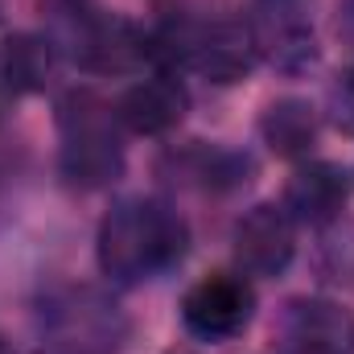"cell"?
<instances>
[{
    "instance_id": "1",
    "label": "cell",
    "mask_w": 354,
    "mask_h": 354,
    "mask_svg": "<svg viewBox=\"0 0 354 354\" xmlns=\"http://www.w3.org/2000/svg\"><path fill=\"white\" fill-rule=\"evenodd\" d=\"M189 231L157 198H120L99 223V268L115 284H140L181 264Z\"/></svg>"
},
{
    "instance_id": "2",
    "label": "cell",
    "mask_w": 354,
    "mask_h": 354,
    "mask_svg": "<svg viewBox=\"0 0 354 354\" xmlns=\"http://www.w3.org/2000/svg\"><path fill=\"white\" fill-rule=\"evenodd\" d=\"M62 174L66 181L99 189L124 169V145L115 132V115L95 95H71L62 103Z\"/></svg>"
},
{
    "instance_id": "3",
    "label": "cell",
    "mask_w": 354,
    "mask_h": 354,
    "mask_svg": "<svg viewBox=\"0 0 354 354\" xmlns=\"http://www.w3.org/2000/svg\"><path fill=\"white\" fill-rule=\"evenodd\" d=\"M252 313H256V292L248 276L235 272H210L198 284H189L181 297V322L202 342H227L243 334Z\"/></svg>"
},
{
    "instance_id": "4",
    "label": "cell",
    "mask_w": 354,
    "mask_h": 354,
    "mask_svg": "<svg viewBox=\"0 0 354 354\" xmlns=\"http://www.w3.org/2000/svg\"><path fill=\"white\" fill-rule=\"evenodd\" d=\"M248 33L256 54L284 75H301L317 62V41L305 0H256Z\"/></svg>"
},
{
    "instance_id": "5",
    "label": "cell",
    "mask_w": 354,
    "mask_h": 354,
    "mask_svg": "<svg viewBox=\"0 0 354 354\" xmlns=\"http://www.w3.org/2000/svg\"><path fill=\"white\" fill-rule=\"evenodd\" d=\"M297 256V223L284 206L260 202L235 223V260L248 276H280Z\"/></svg>"
},
{
    "instance_id": "6",
    "label": "cell",
    "mask_w": 354,
    "mask_h": 354,
    "mask_svg": "<svg viewBox=\"0 0 354 354\" xmlns=\"http://www.w3.org/2000/svg\"><path fill=\"white\" fill-rule=\"evenodd\" d=\"M284 342L292 354H354V317L338 301L301 297L284 309Z\"/></svg>"
},
{
    "instance_id": "7",
    "label": "cell",
    "mask_w": 354,
    "mask_h": 354,
    "mask_svg": "<svg viewBox=\"0 0 354 354\" xmlns=\"http://www.w3.org/2000/svg\"><path fill=\"white\" fill-rule=\"evenodd\" d=\"M351 198V174L334 161H309L284 185V210L301 227H330Z\"/></svg>"
},
{
    "instance_id": "8",
    "label": "cell",
    "mask_w": 354,
    "mask_h": 354,
    "mask_svg": "<svg viewBox=\"0 0 354 354\" xmlns=\"http://www.w3.org/2000/svg\"><path fill=\"white\" fill-rule=\"evenodd\" d=\"M181 62L194 66L198 75H206L210 83H239L252 62H256V46H252V33L235 21H218L210 29H198L189 33L185 29V41H181Z\"/></svg>"
},
{
    "instance_id": "9",
    "label": "cell",
    "mask_w": 354,
    "mask_h": 354,
    "mask_svg": "<svg viewBox=\"0 0 354 354\" xmlns=\"http://www.w3.org/2000/svg\"><path fill=\"white\" fill-rule=\"evenodd\" d=\"M185 107H189V95L174 75H153L120 95L115 120L136 136H165L185 120Z\"/></svg>"
},
{
    "instance_id": "10",
    "label": "cell",
    "mask_w": 354,
    "mask_h": 354,
    "mask_svg": "<svg viewBox=\"0 0 354 354\" xmlns=\"http://www.w3.org/2000/svg\"><path fill=\"white\" fill-rule=\"evenodd\" d=\"M75 58L95 75H120L149 58V37L124 17H91L75 41Z\"/></svg>"
},
{
    "instance_id": "11",
    "label": "cell",
    "mask_w": 354,
    "mask_h": 354,
    "mask_svg": "<svg viewBox=\"0 0 354 354\" xmlns=\"http://www.w3.org/2000/svg\"><path fill=\"white\" fill-rule=\"evenodd\" d=\"M54 75V50L37 33H12L0 41V87L12 95L46 91Z\"/></svg>"
},
{
    "instance_id": "12",
    "label": "cell",
    "mask_w": 354,
    "mask_h": 354,
    "mask_svg": "<svg viewBox=\"0 0 354 354\" xmlns=\"http://www.w3.org/2000/svg\"><path fill=\"white\" fill-rule=\"evenodd\" d=\"M260 136L276 157H301L317 140V115L305 99H280L260 115Z\"/></svg>"
},
{
    "instance_id": "13",
    "label": "cell",
    "mask_w": 354,
    "mask_h": 354,
    "mask_svg": "<svg viewBox=\"0 0 354 354\" xmlns=\"http://www.w3.org/2000/svg\"><path fill=\"white\" fill-rule=\"evenodd\" d=\"M334 111H338V124L346 132H354V66L342 75V83L334 91Z\"/></svg>"
},
{
    "instance_id": "14",
    "label": "cell",
    "mask_w": 354,
    "mask_h": 354,
    "mask_svg": "<svg viewBox=\"0 0 354 354\" xmlns=\"http://www.w3.org/2000/svg\"><path fill=\"white\" fill-rule=\"evenodd\" d=\"M0 354H12V346H8V338L0 334Z\"/></svg>"
}]
</instances>
